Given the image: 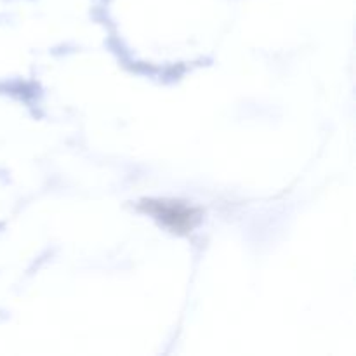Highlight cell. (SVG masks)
Listing matches in <instances>:
<instances>
[{
  "instance_id": "1",
  "label": "cell",
  "mask_w": 356,
  "mask_h": 356,
  "mask_svg": "<svg viewBox=\"0 0 356 356\" xmlns=\"http://www.w3.org/2000/svg\"><path fill=\"white\" fill-rule=\"evenodd\" d=\"M148 209L152 214H155L160 221L169 225L176 232H188L193 228L198 221L197 212L184 207L179 204H167V202H148Z\"/></svg>"
}]
</instances>
